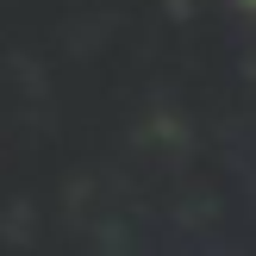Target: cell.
Returning a JSON list of instances; mask_svg holds the SVG:
<instances>
[{"label":"cell","mask_w":256,"mask_h":256,"mask_svg":"<svg viewBox=\"0 0 256 256\" xmlns=\"http://www.w3.org/2000/svg\"><path fill=\"white\" fill-rule=\"evenodd\" d=\"M232 6H238V12H244V19H256V0H232Z\"/></svg>","instance_id":"1"}]
</instances>
